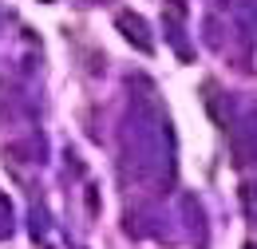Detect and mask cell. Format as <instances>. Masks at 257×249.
Here are the masks:
<instances>
[{
	"label": "cell",
	"instance_id": "3",
	"mask_svg": "<svg viewBox=\"0 0 257 249\" xmlns=\"http://www.w3.org/2000/svg\"><path fill=\"white\" fill-rule=\"evenodd\" d=\"M182 210H186L190 225L198 229V245H206V221H202V206H198L194 198H182Z\"/></svg>",
	"mask_w": 257,
	"mask_h": 249
},
{
	"label": "cell",
	"instance_id": "1",
	"mask_svg": "<svg viewBox=\"0 0 257 249\" xmlns=\"http://www.w3.org/2000/svg\"><path fill=\"white\" fill-rule=\"evenodd\" d=\"M115 24H119V32L127 36L139 52H151V48H155V36H151V28H147V20H143V16H135V12H119V20H115Z\"/></svg>",
	"mask_w": 257,
	"mask_h": 249
},
{
	"label": "cell",
	"instance_id": "7",
	"mask_svg": "<svg viewBox=\"0 0 257 249\" xmlns=\"http://www.w3.org/2000/svg\"><path fill=\"white\" fill-rule=\"evenodd\" d=\"M44 4H48V0H44Z\"/></svg>",
	"mask_w": 257,
	"mask_h": 249
},
{
	"label": "cell",
	"instance_id": "2",
	"mask_svg": "<svg viewBox=\"0 0 257 249\" xmlns=\"http://www.w3.org/2000/svg\"><path fill=\"white\" fill-rule=\"evenodd\" d=\"M229 151H233V166H245L257 155V139L245 135V131H237V127H229Z\"/></svg>",
	"mask_w": 257,
	"mask_h": 249
},
{
	"label": "cell",
	"instance_id": "5",
	"mask_svg": "<svg viewBox=\"0 0 257 249\" xmlns=\"http://www.w3.org/2000/svg\"><path fill=\"white\" fill-rule=\"evenodd\" d=\"M87 210H91V214L99 210V194H95V186H87Z\"/></svg>",
	"mask_w": 257,
	"mask_h": 249
},
{
	"label": "cell",
	"instance_id": "6",
	"mask_svg": "<svg viewBox=\"0 0 257 249\" xmlns=\"http://www.w3.org/2000/svg\"><path fill=\"white\" fill-rule=\"evenodd\" d=\"M245 249H257V245H253V241H245Z\"/></svg>",
	"mask_w": 257,
	"mask_h": 249
},
{
	"label": "cell",
	"instance_id": "4",
	"mask_svg": "<svg viewBox=\"0 0 257 249\" xmlns=\"http://www.w3.org/2000/svg\"><path fill=\"white\" fill-rule=\"evenodd\" d=\"M12 225H16V221H12V202H8L4 194H0V241H4L8 233H12Z\"/></svg>",
	"mask_w": 257,
	"mask_h": 249
}]
</instances>
